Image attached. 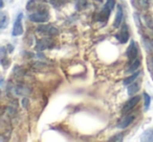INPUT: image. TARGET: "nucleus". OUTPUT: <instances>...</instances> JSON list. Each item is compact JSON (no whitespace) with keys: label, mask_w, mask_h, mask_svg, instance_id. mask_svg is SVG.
<instances>
[{"label":"nucleus","mask_w":153,"mask_h":142,"mask_svg":"<svg viewBox=\"0 0 153 142\" xmlns=\"http://www.w3.org/2000/svg\"><path fill=\"white\" fill-rule=\"evenodd\" d=\"M28 19L33 22H40V23H44L49 20V13L46 7H42L40 9L34 11L32 14L28 15Z\"/></svg>","instance_id":"obj_1"},{"label":"nucleus","mask_w":153,"mask_h":142,"mask_svg":"<svg viewBox=\"0 0 153 142\" xmlns=\"http://www.w3.org/2000/svg\"><path fill=\"white\" fill-rule=\"evenodd\" d=\"M115 0H106V3H105L104 7L102 9V11L99 13L98 15V21H103L106 22L108 20L109 16L111 14V11L113 10V7H115Z\"/></svg>","instance_id":"obj_2"},{"label":"nucleus","mask_w":153,"mask_h":142,"mask_svg":"<svg viewBox=\"0 0 153 142\" xmlns=\"http://www.w3.org/2000/svg\"><path fill=\"white\" fill-rule=\"evenodd\" d=\"M37 32L42 36L55 37L59 35V30L51 24H41L37 27Z\"/></svg>","instance_id":"obj_3"},{"label":"nucleus","mask_w":153,"mask_h":142,"mask_svg":"<svg viewBox=\"0 0 153 142\" xmlns=\"http://www.w3.org/2000/svg\"><path fill=\"white\" fill-rule=\"evenodd\" d=\"M126 55H127V59L129 60L130 62L134 61V60L137 57L138 55V46L136 44L135 41L132 40L130 42V45L128 46L127 51H126Z\"/></svg>","instance_id":"obj_4"},{"label":"nucleus","mask_w":153,"mask_h":142,"mask_svg":"<svg viewBox=\"0 0 153 142\" xmlns=\"http://www.w3.org/2000/svg\"><path fill=\"white\" fill-rule=\"evenodd\" d=\"M22 19H23V14L20 13L18 15V17L16 18V21L14 23L13 26V32H12V35L14 37H18L21 36L23 34V26H22Z\"/></svg>","instance_id":"obj_5"},{"label":"nucleus","mask_w":153,"mask_h":142,"mask_svg":"<svg viewBox=\"0 0 153 142\" xmlns=\"http://www.w3.org/2000/svg\"><path fill=\"white\" fill-rule=\"evenodd\" d=\"M129 36L130 35H129V30H128V25L124 24L121 29H120L119 34L115 35V38H117V40L120 41V43L125 44V43L129 40Z\"/></svg>","instance_id":"obj_6"},{"label":"nucleus","mask_w":153,"mask_h":142,"mask_svg":"<svg viewBox=\"0 0 153 142\" xmlns=\"http://www.w3.org/2000/svg\"><path fill=\"white\" fill-rule=\"evenodd\" d=\"M140 98H142V97H140V95H135V96H133V97H131L125 104H124L123 109H122V112H123V113H128L130 110H132V109H133L134 107H135L136 104L140 102Z\"/></svg>","instance_id":"obj_7"},{"label":"nucleus","mask_w":153,"mask_h":142,"mask_svg":"<svg viewBox=\"0 0 153 142\" xmlns=\"http://www.w3.org/2000/svg\"><path fill=\"white\" fill-rule=\"evenodd\" d=\"M124 20V11L123 7H122L121 4H117V15H115V19L113 21L112 26L114 28H120L122 22Z\"/></svg>","instance_id":"obj_8"},{"label":"nucleus","mask_w":153,"mask_h":142,"mask_svg":"<svg viewBox=\"0 0 153 142\" xmlns=\"http://www.w3.org/2000/svg\"><path fill=\"white\" fill-rule=\"evenodd\" d=\"M53 45V42H51V39L48 38H42L37 40V44H36V49L37 50H44V49H47L49 47H51Z\"/></svg>","instance_id":"obj_9"},{"label":"nucleus","mask_w":153,"mask_h":142,"mask_svg":"<svg viewBox=\"0 0 153 142\" xmlns=\"http://www.w3.org/2000/svg\"><path fill=\"white\" fill-rule=\"evenodd\" d=\"M134 119H135V115L134 114L127 115V116H126L123 120H121V122L117 124V127H119V129H127V127H129L132 122H133Z\"/></svg>","instance_id":"obj_10"},{"label":"nucleus","mask_w":153,"mask_h":142,"mask_svg":"<svg viewBox=\"0 0 153 142\" xmlns=\"http://www.w3.org/2000/svg\"><path fill=\"white\" fill-rule=\"evenodd\" d=\"M130 66L128 67V69L126 70V72L127 73H134V72H136L138 70V68H140V61L138 59H135L134 61H132V62H130Z\"/></svg>","instance_id":"obj_11"},{"label":"nucleus","mask_w":153,"mask_h":142,"mask_svg":"<svg viewBox=\"0 0 153 142\" xmlns=\"http://www.w3.org/2000/svg\"><path fill=\"white\" fill-rule=\"evenodd\" d=\"M9 22H10V17L5 12H1L0 14V27L4 29L7 25H9Z\"/></svg>","instance_id":"obj_12"},{"label":"nucleus","mask_w":153,"mask_h":142,"mask_svg":"<svg viewBox=\"0 0 153 142\" xmlns=\"http://www.w3.org/2000/svg\"><path fill=\"white\" fill-rule=\"evenodd\" d=\"M142 141H152L153 142V129H147L140 136Z\"/></svg>","instance_id":"obj_13"},{"label":"nucleus","mask_w":153,"mask_h":142,"mask_svg":"<svg viewBox=\"0 0 153 142\" xmlns=\"http://www.w3.org/2000/svg\"><path fill=\"white\" fill-rule=\"evenodd\" d=\"M140 71H136V72H134V73H132L130 77H126L125 79L123 81V84L125 86H129L130 84H132L133 82H135V79H137L138 77H140Z\"/></svg>","instance_id":"obj_14"},{"label":"nucleus","mask_w":153,"mask_h":142,"mask_svg":"<svg viewBox=\"0 0 153 142\" xmlns=\"http://www.w3.org/2000/svg\"><path fill=\"white\" fill-rule=\"evenodd\" d=\"M140 90V83H136V82H133L132 84H130L129 87L127 88V92H128V95L130 96H133L136 92Z\"/></svg>","instance_id":"obj_15"},{"label":"nucleus","mask_w":153,"mask_h":142,"mask_svg":"<svg viewBox=\"0 0 153 142\" xmlns=\"http://www.w3.org/2000/svg\"><path fill=\"white\" fill-rule=\"evenodd\" d=\"M133 5L142 10H146L149 7V0H133Z\"/></svg>","instance_id":"obj_16"},{"label":"nucleus","mask_w":153,"mask_h":142,"mask_svg":"<svg viewBox=\"0 0 153 142\" xmlns=\"http://www.w3.org/2000/svg\"><path fill=\"white\" fill-rule=\"evenodd\" d=\"M143 97H144V106H145V111H148L149 107L151 104V97L149 96V94L147 92H144L143 94Z\"/></svg>","instance_id":"obj_17"},{"label":"nucleus","mask_w":153,"mask_h":142,"mask_svg":"<svg viewBox=\"0 0 153 142\" xmlns=\"http://www.w3.org/2000/svg\"><path fill=\"white\" fill-rule=\"evenodd\" d=\"M67 0H49V2L53 5L55 7H60L62 5H64L66 3Z\"/></svg>","instance_id":"obj_18"},{"label":"nucleus","mask_w":153,"mask_h":142,"mask_svg":"<svg viewBox=\"0 0 153 142\" xmlns=\"http://www.w3.org/2000/svg\"><path fill=\"white\" fill-rule=\"evenodd\" d=\"M123 136H124V134H119V135H115V136H113L112 138H110V139H109V141H122V140H123Z\"/></svg>","instance_id":"obj_19"},{"label":"nucleus","mask_w":153,"mask_h":142,"mask_svg":"<svg viewBox=\"0 0 153 142\" xmlns=\"http://www.w3.org/2000/svg\"><path fill=\"white\" fill-rule=\"evenodd\" d=\"M149 69H150V72L153 74V57L149 59Z\"/></svg>","instance_id":"obj_20"},{"label":"nucleus","mask_w":153,"mask_h":142,"mask_svg":"<svg viewBox=\"0 0 153 142\" xmlns=\"http://www.w3.org/2000/svg\"><path fill=\"white\" fill-rule=\"evenodd\" d=\"M22 102H23V107H25V106H27L28 100L27 99H23V100H22Z\"/></svg>","instance_id":"obj_21"},{"label":"nucleus","mask_w":153,"mask_h":142,"mask_svg":"<svg viewBox=\"0 0 153 142\" xmlns=\"http://www.w3.org/2000/svg\"><path fill=\"white\" fill-rule=\"evenodd\" d=\"M94 1H98V2H101V3H102L103 1H104V0H94Z\"/></svg>","instance_id":"obj_22"}]
</instances>
